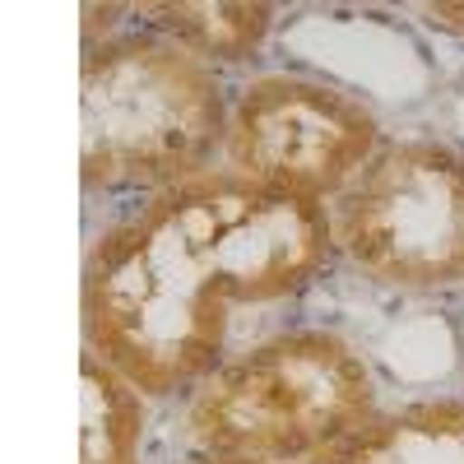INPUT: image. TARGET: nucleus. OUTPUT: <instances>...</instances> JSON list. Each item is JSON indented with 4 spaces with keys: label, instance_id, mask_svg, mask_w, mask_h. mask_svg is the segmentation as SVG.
Returning a JSON list of instances; mask_svg holds the SVG:
<instances>
[{
    "label": "nucleus",
    "instance_id": "nucleus-1",
    "mask_svg": "<svg viewBox=\"0 0 464 464\" xmlns=\"http://www.w3.org/2000/svg\"><path fill=\"white\" fill-rule=\"evenodd\" d=\"M334 251L325 200L209 168L111 223L84 260V330L140 395L214 376L232 302H284Z\"/></svg>",
    "mask_w": 464,
    "mask_h": 464
},
{
    "label": "nucleus",
    "instance_id": "nucleus-2",
    "mask_svg": "<svg viewBox=\"0 0 464 464\" xmlns=\"http://www.w3.org/2000/svg\"><path fill=\"white\" fill-rule=\"evenodd\" d=\"M209 61L163 33L89 43L80 61V177L89 190H168L209 172L227 140Z\"/></svg>",
    "mask_w": 464,
    "mask_h": 464
},
{
    "label": "nucleus",
    "instance_id": "nucleus-3",
    "mask_svg": "<svg viewBox=\"0 0 464 464\" xmlns=\"http://www.w3.org/2000/svg\"><path fill=\"white\" fill-rule=\"evenodd\" d=\"M376 413L362 353L330 330H288L218 367L190 404L205 455L302 464Z\"/></svg>",
    "mask_w": 464,
    "mask_h": 464
},
{
    "label": "nucleus",
    "instance_id": "nucleus-4",
    "mask_svg": "<svg viewBox=\"0 0 464 464\" xmlns=\"http://www.w3.org/2000/svg\"><path fill=\"white\" fill-rule=\"evenodd\" d=\"M334 246L391 288L464 284V153L437 140L376 149L334 200Z\"/></svg>",
    "mask_w": 464,
    "mask_h": 464
},
{
    "label": "nucleus",
    "instance_id": "nucleus-5",
    "mask_svg": "<svg viewBox=\"0 0 464 464\" xmlns=\"http://www.w3.org/2000/svg\"><path fill=\"white\" fill-rule=\"evenodd\" d=\"M376 116L330 84L265 74L242 89L227 116V163L260 186L339 200L376 153Z\"/></svg>",
    "mask_w": 464,
    "mask_h": 464
},
{
    "label": "nucleus",
    "instance_id": "nucleus-6",
    "mask_svg": "<svg viewBox=\"0 0 464 464\" xmlns=\"http://www.w3.org/2000/svg\"><path fill=\"white\" fill-rule=\"evenodd\" d=\"M302 464H464V400H418L372 413Z\"/></svg>",
    "mask_w": 464,
    "mask_h": 464
},
{
    "label": "nucleus",
    "instance_id": "nucleus-7",
    "mask_svg": "<svg viewBox=\"0 0 464 464\" xmlns=\"http://www.w3.org/2000/svg\"><path fill=\"white\" fill-rule=\"evenodd\" d=\"M140 14L200 61H246L260 52L275 24V5H260V0L256 5L251 0H181V5L149 0Z\"/></svg>",
    "mask_w": 464,
    "mask_h": 464
},
{
    "label": "nucleus",
    "instance_id": "nucleus-8",
    "mask_svg": "<svg viewBox=\"0 0 464 464\" xmlns=\"http://www.w3.org/2000/svg\"><path fill=\"white\" fill-rule=\"evenodd\" d=\"M80 464H140L144 395L93 348L80 353Z\"/></svg>",
    "mask_w": 464,
    "mask_h": 464
},
{
    "label": "nucleus",
    "instance_id": "nucleus-9",
    "mask_svg": "<svg viewBox=\"0 0 464 464\" xmlns=\"http://www.w3.org/2000/svg\"><path fill=\"white\" fill-rule=\"evenodd\" d=\"M422 19L441 33H459L464 37V0H437V5H422Z\"/></svg>",
    "mask_w": 464,
    "mask_h": 464
},
{
    "label": "nucleus",
    "instance_id": "nucleus-10",
    "mask_svg": "<svg viewBox=\"0 0 464 464\" xmlns=\"http://www.w3.org/2000/svg\"><path fill=\"white\" fill-rule=\"evenodd\" d=\"M190 464H260V459H227V455H200V459H190Z\"/></svg>",
    "mask_w": 464,
    "mask_h": 464
}]
</instances>
